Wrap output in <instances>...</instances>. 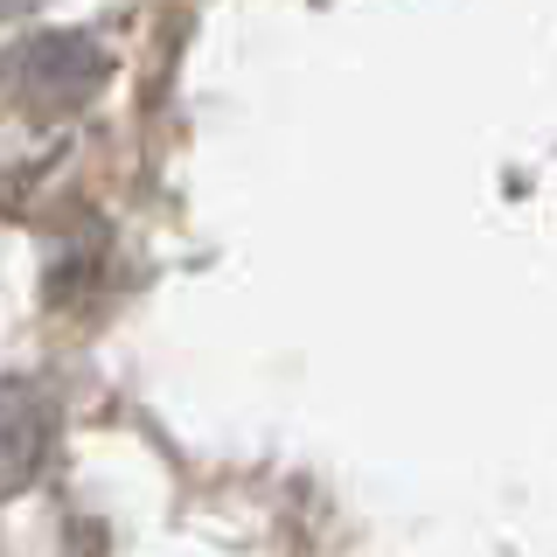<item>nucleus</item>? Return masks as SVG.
Returning a JSON list of instances; mask_svg holds the SVG:
<instances>
[{
  "label": "nucleus",
  "mask_w": 557,
  "mask_h": 557,
  "mask_svg": "<svg viewBox=\"0 0 557 557\" xmlns=\"http://www.w3.org/2000/svg\"><path fill=\"white\" fill-rule=\"evenodd\" d=\"M57 411L35 383H0V487H28L49 467Z\"/></svg>",
  "instance_id": "nucleus-2"
},
{
  "label": "nucleus",
  "mask_w": 557,
  "mask_h": 557,
  "mask_svg": "<svg viewBox=\"0 0 557 557\" xmlns=\"http://www.w3.org/2000/svg\"><path fill=\"white\" fill-rule=\"evenodd\" d=\"M8 98L28 104V112H70L104 84V57L84 35H28L22 49H8Z\"/></svg>",
  "instance_id": "nucleus-1"
}]
</instances>
